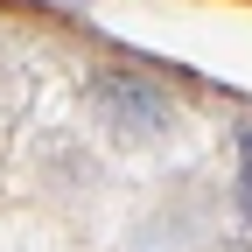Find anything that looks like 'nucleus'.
Segmentation results:
<instances>
[{"label": "nucleus", "mask_w": 252, "mask_h": 252, "mask_svg": "<svg viewBox=\"0 0 252 252\" xmlns=\"http://www.w3.org/2000/svg\"><path fill=\"white\" fill-rule=\"evenodd\" d=\"M84 105H91V119L105 126L112 140H161L168 126H175V98L154 77H140V70H119V63H105V70H91L84 77Z\"/></svg>", "instance_id": "f257e3e1"}, {"label": "nucleus", "mask_w": 252, "mask_h": 252, "mask_svg": "<svg viewBox=\"0 0 252 252\" xmlns=\"http://www.w3.org/2000/svg\"><path fill=\"white\" fill-rule=\"evenodd\" d=\"M231 203L252 224V126H238V175H231Z\"/></svg>", "instance_id": "f03ea898"}]
</instances>
